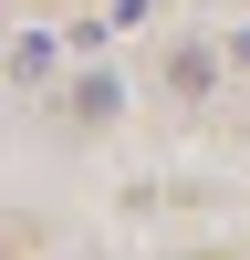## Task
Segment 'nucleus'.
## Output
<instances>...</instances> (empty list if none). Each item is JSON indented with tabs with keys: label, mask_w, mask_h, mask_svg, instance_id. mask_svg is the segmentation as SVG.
<instances>
[{
	"label": "nucleus",
	"mask_w": 250,
	"mask_h": 260,
	"mask_svg": "<svg viewBox=\"0 0 250 260\" xmlns=\"http://www.w3.org/2000/svg\"><path fill=\"white\" fill-rule=\"evenodd\" d=\"M208 83H219V52H208V42H177V52H167V94H188V104H198Z\"/></svg>",
	"instance_id": "f257e3e1"
},
{
	"label": "nucleus",
	"mask_w": 250,
	"mask_h": 260,
	"mask_svg": "<svg viewBox=\"0 0 250 260\" xmlns=\"http://www.w3.org/2000/svg\"><path fill=\"white\" fill-rule=\"evenodd\" d=\"M115 104H125V83H115V73H83V83H73V115H94V125H104Z\"/></svg>",
	"instance_id": "f03ea898"
},
{
	"label": "nucleus",
	"mask_w": 250,
	"mask_h": 260,
	"mask_svg": "<svg viewBox=\"0 0 250 260\" xmlns=\"http://www.w3.org/2000/svg\"><path fill=\"white\" fill-rule=\"evenodd\" d=\"M42 73H52V42H42V31L11 42V83H42Z\"/></svg>",
	"instance_id": "7ed1b4c3"
},
{
	"label": "nucleus",
	"mask_w": 250,
	"mask_h": 260,
	"mask_svg": "<svg viewBox=\"0 0 250 260\" xmlns=\"http://www.w3.org/2000/svg\"><path fill=\"white\" fill-rule=\"evenodd\" d=\"M229 62H250V21H240V31H229Z\"/></svg>",
	"instance_id": "20e7f679"
}]
</instances>
